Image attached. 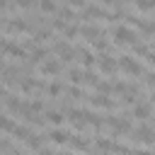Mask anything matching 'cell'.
Returning <instances> with one entry per match:
<instances>
[{"label": "cell", "instance_id": "9", "mask_svg": "<svg viewBox=\"0 0 155 155\" xmlns=\"http://www.w3.org/2000/svg\"><path fill=\"white\" fill-rule=\"evenodd\" d=\"M75 53L80 56V63H82L85 68H92V65L97 63V56H94L92 51H87L85 46H78V48H75Z\"/></svg>", "mask_w": 155, "mask_h": 155}, {"label": "cell", "instance_id": "36", "mask_svg": "<svg viewBox=\"0 0 155 155\" xmlns=\"http://www.w3.org/2000/svg\"><path fill=\"white\" fill-rule=\"evenodd\" d=\"M51 27H53V29H65V19H61V17H56V19L51 22Z\"/></svg>", "mask_w": 155, "mask_h": 155}, {"label": "cell", "instance_id": "23", "mask_svg": "<svg viewBox=\"0 0 155 155\" xmlns=\"http://www.w3.org/2000/svg\"><path fill=\"white\" fill-rule=\"evenodd\" d=\"M94 145H97V150H102V153H114V143L107 140V138H97Z\"/></svg>", "mask_w": 155, "mask_h": 155}, {"label": "cell", "instance_id": "16", "mask_svg": "<svg viewBox=\"0 0 155 155\" xmlns=\"http://www.w3.org/2000/svg\"><path fill=\"white\" fill-rule=\"evenodd\" d=\"M44 116H46V121H48V124H53V126H61V124H63V119H65L61 109H48Z\"/></svg>", "mask_w": 155, "mask_h": 155}, {"label": "cell", "instance_id": "27", "mask_svg": "<svg viewBox=\"0 0 155 155\" xmlns=\"http://www.w3.org/2000/svg\"><path fill=\"white\" fill-rule=\"evenodd\" d=\"M78 34H80V27H78V24H70V27H65V29H63V36H65V41H68V39H75Z\"/></svg>", "mask_w": 155, "mask_h": 155}, {"label": "cell", "instance_id": "18", "mask_svg": "<svg viewBox=\"0 0 155 155\" xmlns=\"http://www.w3.org/2000/svg\"><path fill=\"white\" fill-rule=\"evenodd\" d=\"M5 104H7V109H10V111H22V107H24V102H22L17 94H7Z\"/></svg>", "mask_w": 155, "mask_h": 155}, {"label": "cell", "instance_id": "38", "mask_svg": "<svg viewBox=\"0 0 155 155\" xmlns=\"http://www.w3.org/2000/svg\"><path fill=\"white\" fill-rule=\"evenodd\" d=\"M145 85L148 87H155V73H148L145 75Z\"/></svg>", "mask_w": 155, "mask_h": 155}, {"label": "cell", "instance_id": "1", "mask_svg": "<svg viewBox=\"0 0 155 155\" xmlns=\"http://www.w3.org/2000/svg\"><path fill=\"white\" fill-rule=\"evenodd\" d=\"M131 138L138 140V143H143V145H153V143H155V128L140 124L136 131H131Z\"/></svg>", "mask_w": 155, "mask_h": 155}, {"label": "cell", "instance_id": "25", "mask_svg": "<svg viewBox=\"0 0 155 155\" xmlns=\"http://www.w3.org/2000/svg\"><path fill=\"white\" fill-rule=\"evenodd\" d=\"M138 27H140L143 36H150V34H155V22H145V19H138Z\"/></svg>", "mask_w": 155, "mask_h": 155}, {"label": "cell", "instance_id": "46", "mask_svg": "<svg viewBox=\"0 0 155 155\" xmlns=\"http://www.w3.org/2000/svg\"><path fill=\"white\" fill-rule=\"evenodd\" d=\"M153 126H155V116H153Z\"/></svg>", "mask_w": 155, "mask_h": 155}, {"label": "cell", "instance_id": "8", "mask_svg": "<svg viewBox=\"0 0 155 155\" xmlns=\"http://www.w3.org/2000/svg\"><path fill=\"white\" fill-rule=\"evenodd\" d=\"M2 53H10V56H15V58H27L24 48H22V46H17L12 39H5V41H2Z\"/></svg>", "mask_w": 155, "mask_h": 155}, {"label": "cell", "instance_id": "14", "mask_svg": "<svg viewBox=\"0 0 155 155\" xmlns=\"http://www.w3.org/2000/svg\"><path fill=\"white\" fill-rule=\"evenodd\" d=\"M68 145H70L73 150H80V153H85V150L90 148V143H87V138H82V136H70V140H68Z\"/></svg>", "mask_w": 155, "mask_h": 155}, {"label": "cell", "instance_id": "20", "mask_svg": "<svg viewBox=\"0 0 155 155\" xmlns=\"http://www.w3.org/2000/svg\"><path fill=\"white\" fill-rule=\"evenodd\" d=\"M85 121H87V124H92L97 131L102 128V119H99V114H97V111H90V109H85Z\"/></svg>", "mask_w": 155, "mask_h": 155}, {"label": "cell", "instance_id": "15", "mask_svg": "<svg viewBox=\"0 0 155 155\" xmlns=\"http://www.w3.org/2000/svg\"><path fill=\"white\" fill-rule=\"evenodd\" d=\"M19 90H22V92H34V90H41V82H39L36 78H24V80L19 82Z\"/></svg>", "mask_w": 155, "mask_h": 155}, {"label": "cell", "instance_id": "39", "mask_svg": "<svg viewBox=\"0 0 155 155\" xmlns=\"http://www.w3.org/2000/svg\"><path fill=\"white\" fill-rule=\"evenodd\" d=\"M68 2H70V7H87L85 0H68Z\"/></svg>", "mask_w": 155, "mask_h": 155}, {"label": "cell", "instance_id": "7", "mask_svg": "<svg viewBox=\"0 0 155 155\" xmlns=\"http://www.w3.org/2000/svg\"><path fill=\"white\" fill-rule=\"evenodd\" d=\"M61 68H63V61L61 58H46L44 65H41V73L44 75H58Z\"/></svg>", "mask_w": 155, "mask_h": 155}, {"label": "cell", "instance_id": "13", "mask_svg": "<svg viewBox=\"0 0 155 155\" xmlns=\"http://www.w3.org/2000/svg\"><path fill=\"white\" fill-rule=\"evenodd\" d=\"M131 116H136V119H148V116H153L150 114V104L148 102H138V104H133V109H131Z\"/></svg>", "mask_w": 155, "mask_h": 155}, {"label": "cell", "instance_id": "5", "mask_svg": "<svg viewBox=\"0 0 155 155\" xmlns=\"http://www.w3.org/2000/svg\"><path fill=\"white\" fill-rule=\"evenodd\" d=\"M97 65H99V70H102L104 75H111V73H116V58H111V56H107V53L97 56Z\"/></svg>", "mask_w": 155, "mask_h": 155}, {"label": "cell", "instance_id": "2", "mask_svg": "<svg viewBox=\"0 0 155 155\" xmlns=\"http://www.w3.org/2000/svg\"><path fill=\"white\" fill-rule=\"evenodd\" d=\"M119 68L124 70V73H128V75H143V65L138 63V61H133V56H119Z\"/></svg>", "mask_w": 155, "mask_h": 155}, {"label": "cell", "instance_id": "11", "mask_svg": "<svg viewBox=\"0 0 155 155\" xmlns=\"http://www.w3.org/2000/svg\"><path fill=\"white\" fill-rule=\"evenodd\" d=\"M5 29H7L10 34H19V31H27V29H29V24H27L24 19H19V17H15V19H7V24H5Z\"/></svg>", "mask_w": 155, "mask_h": 155}, {"label": "cell", "instance_id": "17", "mask_svg": "<svg viewBox=\"0 0 155 155\" xmlns=\"http://www.w3.org/2000/svg\"><path fill=\"white\" fill-rule=\"evenodd\" d=\"M46 58H48V48H39V46H36V48L29 53V63H44Z\"/></svg>", "mask_w": 155, "mask_h": 155}, {"label": "cell", "instance_id": "21", "mask_svg": "<svg viewBox=\"0 0 155 155\" xmlns=\"http://www.w3.org/2000/svg\"><path fill=\"white\" fill-rule=\"evenodd\" d=\"M36 5H39V10H41V12H46V15H51V12H58V7H56V0H39Z\"/></svg>", "mask_w": 155, "mask_h": 155}, {"label": "cell", "instance_id": "42", "mask_svg": "<svg viewBox=\"0 0 155 155\" xmlns=\"http://www.w3.org/2000/svg\"><path fill=\"white\" fill-rule=\"evenodd\" d=\"M39 155H56V153H53V150H48V148H41V150H39Z\"/></svg>", "mask_w": 155, "mask_h": 155}, {"label": "cell", "instance_id": "4", "mask_svg": "<svg viewBox=\"0 0 155 155\" xmlns=\"http://www.w3.org/2000/svg\"><path fill=\"white\" fill-rule=\"evenodd\" d=\"M109 15H111V12H107V10L97 7V5H87L85 12H82V19H107V22H109Z\"/></svg>", "mask_w": 155, "mask_h": 155}, {"label": "cell", "instance_id": "34", "mask_svg": "<svg viewBox=\"0 0 155 155\" xmlns=\"http://www.w3.org/2000/svg\"><path fill=\"white\" fill-rule=\"evenodd\" d=\"M82 82H87V85H94L97 87V82H99V78L94 75V73H90V70H85V80Z\"/></svg>", "mask_w": 155, "mask_h": 155}, {"label": "cell", "instance_id": "19", "mask_svg": "<svg viewBox=\"0 0 155 155\" xmlns=\"http://www.w3.org/2000/svg\"><path fill=\"white\" fill-rule=\"evenodd\" d=\"M24 143H27V148H29V150H41V145H44V136L31 133V136H29Z\"/></svg>", "mask_w": 155, "mask_h": 155}, {"label": "cell", "instance_id": "26", "mask_svg": "<svg viewBox=\"0 0 155 155\" xmlns=\"http://www.w3.org/2000/svg\"><path fill=\"white\" fill-rule=\"evenodd\" d=\"M58 17H61V19H78V15H75L73 7H61V10H58Z\"/></svg>", "mask_w": 155, "mask_h": 155}, {"label": "cell", "instance_id": "35", "mask_svg": "<svg viewBox=\"0 0 155 155\" xmlns=\"http://www.w3.org/2000/svg\"><path fill=\"white\" fill-rule=\"evenodd\" d=\"M68 97H70V99H80V97H82V90H80V87H68Z\"/></svg>", "mask_w": 155, "mask_h": 155}, {"label": "cell", "instance_id": "10", "mask_svg": "<svg viewBox=\"0 0 155 155\" xmlns=\"http://www.w3.org/2000/svg\"><path fill=\"white\" fill-rule=\"evenodd\" d=\"M46 136H48V140H51V143H58V145H63V143H68V140H70V133H68V131H63V128H58V126H56V128H51Z\"/></svg>", "mask_w": 155, "mask_h": 155}, {"label": "cell", "instance_id": "12", "mask_svg": "<svg viewBox=\"0 0 155 155\" xmlns=\"http://www.w3.org/2000/svg\"><path fill=\"white\" fill-rule=\"evenodd\" d=\"M90 104L92 107H104V109H114V102L107 97V94H99V92H94V94H90Z\"/></svg>", "mask_w": 155, "mask_h": 155}, {"label": "cell", "instance_id": "44", "mask_svg": "<svg viewBox=\"0 0 155 155\" xmlns=\"http://www.w3.org/2000/svg\"><path fill=\"white\" fill-rule=\"evenodd\" d=\"M150 104H155V92H153V94H150Z\"/></svg>", "mask_w": 155, "mask_h": 155}, {"label": "cell", "instance_id": "31", "mask_svg": "<svg viewBox=\"0 0 155 155\" xmlns=\"http://www.w3.org/2000/svg\"><path fill=\"white\" fill-rule=\"evenodd\" d=\"M92 46H94V48H97V51H102V53H104V51H107V48H109V41H107V39H104V36H99V39H97V41H92Z\"/></svg>", "mask_w": 155, "mask_h": 155}, {"label": "cell", "instance_id": "43", "mask_svg": "<svg viewBox=\"0 0 155 155\" xmlns=\"http://www.w3.org/2000/svg\"><path fill=\"white\" fill-rule=\"evenodd\" d=\"M102 2H104V5H114V7H116V5L121 2V0H102Z\"/></svg>", "mask_w": 155, "mask_h": 155}, {"label": "cell", "instance_id": "33", "mask_svg": "<svg viewBox=\"0 0 155 155\" xmlns=\"http://www.w3.org/2000/svg\"><path fill=\"white\" fill-rule=\"evenodd\" d=\"M46 90H48V94H51V97H58V94L63 92V85H61V82H51Z\"/></svg>", "mask_w": 155, "mask_h": 155}, {"label": "cell", "instance_id": "6", "mask_svg": "<svg viewBox=\"0 0 155 155\" xmlns=\"http://www.w3.org/2000/svg\"><path fill=\"white\" fill-rule=\"evenodd\" d=\"M80 36L92 44V41H97L99 36H104V31H102L99 27H94V24H85V27H80Z\"/></svg>", "mask_w": 155, "mask_h": 155}, {"label": "cell", "instance_id": "37", "mask_svg": "<svg viewBox=\"0 0 155 155\" xmlns=\"http://www.w3.org/2000/svg\"><path fill=\"white\" fill-rule=\"evenodd\" d=\"M15 5H17V7H24V10H27V7H34V0H15Z\"/></svg>", "mask_w": 155, "mask_h": 155}, {"label": "cell", "instance_id": "29", "mask_svg": "<svg viewBox=\"0 0 155 155\" xmlns=\"http://www.w3.org/2000/svg\"><path fill=\"white\" fill-rule=\"evenodd\" d=\"M97 92H99V94H111V92H114V85L99 80V82H97Z\"/></svg>", "mask_w": 155, "mask_h": 155}, {"label": "cell", "instance_id": "45", "mask_svg": "<svg viewBox=\"0 0 155 155\" xmlns=\"http://www.w3.org/2000/svg\"><path fill=\"white\" fill-rule=\"evenodd\" d=\"M0 68H2V53H0Z\"/></svg>", "mask_w": 155, "mask_h": 155}, {"label": "cell", "instance_id": "30", "mask_svg": "<svg viewBox=\"0 0 155 155\" xmlns=\"http://www.w3.org/2000/svg\"><path fill=\"white\" fill-rule=\"evenodd\" d=\"M27 107H29L34 114H41V111H44V102H41V99H31V102H27Z\"/></svg>", "mask_w": 155, "mask_h": 155}, {"label": "cell", "instance_id": "28", "mask_svg": "<svg viewBox=\"0 0 155 155\" xmlns=\"http://www.w3.org/2000/svg\"><path fill=\"white\" fill-rule=\"evenodd\" d=\"M133 2H136V7H138V10H143V12L155 10V0H133Z\"/></svg>", "mask_w": 155, "mask_h": 155}, {"label": "cell", "instance_id": "22", "mask_svg": "<svg viewBox=\"0 0 155 155\" xmlns=\"http://www.w3.org/2000/svg\"><path fill=\"white\" fill-rule=\"evenodd\" d=\"M12 136H15L17 140H27V138L31 136V128H29V126H17V128L12 131Z\"/></svg>", "mask_w": 155, "mask_h": 155}, {"label": "cell", "instance_id": "24", "mask_svg": "<svg viewBox=\"0 0 155 155\" xmlns=\"http://www.w3.org/2000/svg\"><path fill=\"white\" fill-rule=\"evenodd\" d=\"M68 78H70V82H78V85H80V82L85 80V70H80V68H70V70H68Z\"/></svg>", "mask_w": 155, "mask_h": 155}, {"label": "cell", "instance_id": "32", "mask_svg": "<svg viewBox=\"0 0 155 155\" xmlns=\"http://www.w3.org/2000/svg\"><path fill=\"white\" fill-rule=\"evenodd\" d=\"M133 53H136V56H148V53H150V48H148L145 44H140V41H138V44H133Z\"/></svg>", "mask_w": 155, "mask_h": 155}, {"label": "cell", "instance_id": "3", "mask_svg": "<svg viewBox=\"0 0 155 155\" xmlns=\"http://www.w3.org/2000/svg\"><path fill=\"white\" fill-rule=\"evenodd\" d=\"M111 34H114V41H116V44H131V46H133V44H138L136 34H133L128 27H124V24H121V27H116Z\"/></svg>", "mask_w": 155, "mask_h": 155}, {"label": "cell", "instance_id": "40", "mask_svg": "<svg viewBox=\"0 0 155 155\" xmlns=\"http://www.w3.org/2000/svg\"><path fill=\"white\" fill-rule=\"evenodd\" d=\"M133 155H155V153H150V150H145V148H136Z\"/></svg>", "mask_w": 155, "mask_h": 155}, {"label": "cell", "instance_id": "41", "mask_svg": "<svg viewBox=\"0 0 155 155\" xmlns=\"http://www.w3.org/2000/svg\"><path fill=\"white\" fill-rule=\"evenodd\" d=\"M145 61H148V63H150V65H155V51H150V53H148V56H145Z\"/></svg>", "mask_w": 155, "mask_h": 155}]
</instances>
